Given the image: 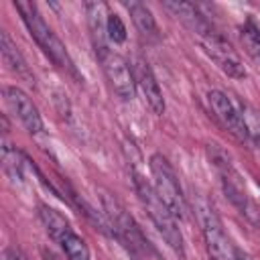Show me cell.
Returning <instances> with one entry per match:
<instances>
[{
	"mask_svg": "<svg viewBox=\"0 0 260 260\" xmlns=\"http://www.w3.org/2000/svg\"><path fill=\"white\" fill-rule=\"evenodd\" d=\"M201 45H203V49H205V53L215 61V65L225 73V75H230V77H234V79H244L248 73H246V67H244V63H242V59H240V55L232 49V45L225 41V39H221L219 35H215V32H207V35H203L201 37Z\"/></svg>",
	"mask_w": 260,
	"mask_h": 260,
	"instance_id": "8992f818",
	"label": "cell"
},
{
	"mask_svg": "<svg viewBox=\"0 0 260 260\" xmlns=\"http://www.w3.org/2000/svg\"><path fill=\"white\" fill-rule=\"evenodd\" d=\"M240 116H242V122L246 126L248 140L260 144V112H256L250 106H240Z\"/></svg>",
	"mask_w": 260,
	"mask_h": 260,
	"instance_id": "ac0fdd59",
	"label": "cell"
},
{
	"mask_svg": "<svg viewBox=\"0 0 260 260\" xmlns=\"http://www.w3.org/2000/svg\"><path fill=\"white\" fill-rule=\"evenodd\" d=\"M16 8L18 12L22 14V20L24 24L28 26L32 39L41 45V49L45 51V55L59 67L63 69H73V63L63 47V43L59 41V37L49 28V24L43 20L41 12L37 10V6L32 2H16Z\"/></svg>",
	"mask_w": 260,
	"mask_h": 260,
	"instance_id": "7a4b0ae2",
	"label": "cell"
},
{
	"mask_svg": "<svg viewBox=\"0 0 260 260\" xmlns=\"http://www.w3.org/2000/svg\"><path fill=\"white\" fill-rule=\"evenodd\" d=\"M165 6H167L179 20H183L189 28H193L199 37H203V35L209 32V26H207L205 18H203L201 12L195 8V4H189V2H165Z\"/></svg>",
	"mask_w": 260,
	"mask_h": 260,
	"instance_id": "4fadbf2b",
	"label": "cell"
},
{
	"mask_svg": "<svg viewBox=\"0 0 260 260\" xmlns=\"http://www.w3.org/2000/svg\"><path fill=\"white\" fill-rule=\"evenodd\" d=\"M207 100H209V106L215 114V118L238 138V140H248V134H246V126L242 122V116H240V106L234 104L230 100V95H225L223 91L219 89H213L207 93Z\"/></svg>",
	"mask_w": 260,
	"mask_h": 260,
	"instance_id": "ba28073f",
	"label": "cell"
},
{
	"mask_svg": "<svg viewBox=\"0 0 260 260\" xmlns=\"http://www.w3.org/2000/svg\"><path fill=\"white\" fill-rule=\"evenodd\" d=\"M102 69L112 85V89L116 91L118 98H122L124 102L134 98V71L130 69V65L126 63L124 57H120L118 53H106L102 59Z\"/></svg>",
	"mask_w": 260,
	"mask_h": 260,
	"instance_id": "52a82bcc",
	"label": "cell"
},
{
	"mask_svg": "<svg viewBox=\"0 0 260 260\" xmlns=\"http://www.w3.org/2000/svg\"><path fill=\"white\" fill-rule=\"evenodd\" d=\"M150 173H152V187L156 191V195L160 197V201L169 207V211L177 217L183 219L185 217V197L179 185V179L173 171V167L169 165V160L162 154H152L150 156Z\"/></svg>",
	"mask_w": 260,
	"mask_h": 260,
	"instance_id": "3957f363",
	"label": "cell"
},
{
	"mask_svg": "<svg viewBox=\"0 0 260 260\" xmlns=\"http://www.w3.org/2000/svg\"><path fill=\"white\" fill-rule=\"evenodd\" d=\"M61 248L67 256V260H89V248L83 242V238H79L77 234H67L61 240Z\"/></svg>",
	"mask_w": 260,
	"mask_h": 260,
	"instance_id": "2e32d148",
	"label": "cell"
},
{
	"mask_svg": "<svg viewBox=\"0 0 260 260\" xmlns=\"http://www.w3.org/2000/svg\"><path fill=\"white\" fill-rule=\"evenodd\" d=\"M102 205L104 211L110 219V223L114 225V232L118 234V238L132 250V252H144L146 250V240L140 232V228L136 225L134 217L124 209V205L110 193H102Z\"/></svg>",
	"mask_w": 260,
	"mask_h": 260,
	"instance_id": "5b68a950",
	"label": "cell"
},
{
	"mask_svg": "<svg viewBox=\"0 0 260 260\" xmlns=\"http://www.w3.org/2000/svg\"><path fill=\"white\" fill-rule=\"evenodd\" d=\"M87 20H89V30H91V41L95 47L98 57L102 59L106 53H110L108 49V30H106V22H108V12L106 6L102 2H89L87 6Z\"/></svg>",
	"mask_w": 260,
	"mask_h": 260,
	"instance_id": "8fae6325",
	"label": "cell"
},
{
	"mask_svg": "<svg viewBox=\"0 0 260 260\" xmlns=\"http://www.w3.org/2000/svg\"><path fill=\"white\" fill-rule=\"evenodd\" d=\"M0 51H2L4 63L10 67V71H14L18 77L26 79L28 83H32V81H35V77H32V73H30V69H28L26 61L22 59L20 51L16 49V45L10 41L8 32H0Z\"/></svg>",
	"mask_w": 260,
	"mask_h": 260,
	"instance_id": "7c38bea8",
	"label": "cell"
},
{
	"mask_svg": "<svg viewBox=\"0 0 260 260\" xmlns=\"http://www.w3.org/2000/svg\"><path fill=\"white\" fill-rule=\"evenodd\" d=\"M134 187H136V193H138L140 203L144 205V209H146L148 217L152 219V223L156 225L158 234L173 248V252L179 254V258H183L185 256V246H183V236H181L177 217L160 201V197L156 195L152 183H148L140 173H134Z\"/></svg>",
	"mask_w": 260,
	"mask_h": 260,
	"instance_id": "6da1fadb",
	"label": "cell"
},
{
	"mask_svg": "<svg viewBox=\"0 0 260 260\" xmlns=\"http://www.w3.org/2000/svg\"><path fill=\"white\" fill-rule=\"evenodd\" d=\"M128 12H130V16H132V22L136 24V28H138L144 37H150V39H156V37H158L156 20H154L152 12H150L142 2H130V4H128Z\"/></svg>",
	"mask_w": 260,
	"mask_h": 260,
	"instance_id": "9a60e30c",
	"label": "cell"
},
{
	"mask_svg": "<svg viewBox=\"0 0 260 260\" xmlns=\"http://www.w3.org/2000/svg\"><path fill=\"white\" fill-rule=\"evenodd\" d=\"M236 260H254V258H252V256H248V254L238 252V254H236Z\"/></svg>",
	"mask_w": 260,
	"mask_h": 260,
	"instance_id": "44dd1931",
	"label": "cell"
},
{
	"mask_svg": "<svg viewBox=\"0 0 260 260\" xmlns=\"http://www.w3.org/2000/svg\"><path fill=\"white\" fill-rule=\"evenodd\" d=\"M106 30H108V39L112 43H124L128 32H126V24L122 22V18L116 12H108V22H106Z\"/></svg>",
	"mask_w": 260,
	"mask_h": 260,
	"instance_id": "d6986e66",
	"label": "cell"
},
{
	"mask_svg": "<svg viewBox=\"0 0 260 260\" xmlns=\"http://www.w3.org/2000/svg\"><path fill=\"white\" fill-rule=\"evenodd\" d=\"M195 211H197V217H199V223L203 230V238H205V246H207L209 256L213 260H236L238 252H236L232 240L228 238L223 223L217 217L215 209L205 199H199L195 205Z\"/></svg>",
	"mask_w": 260,
	"mask_h": 260,
	"instance_id": "277c9868",
	"label": "cell"
},
{
	"mask_svg": "<svg viewBox=\"0 0 260 260\" xmlns=\"http://www.w3.org/2000/svg\"><path fill=\"white\" fill-rule=\"evenodd\" d=\"M0 260H18V256H16L14 250H8V248H6V250L2 252V256H0Z\"/></svg>",
	"mask_w": 260,
	"mask_h": 260,
	"instance_id": "ffe728a7",
	"label": "cell"
},
{
	"mask_svg": "<svg viewBox=\"0 0 260 260\" xmlns=\"http://www.w3.org/2000/svg\"><path fill=\"white\" fill-rule=\"evenodd\" d=\"M39 217H41L45 230L49 232V236H51L55 242H59V244H61V240H63L67 234H71L69 221H67L59 211H55L53 207L41 205V207H39Z\"/></svg>",
	"mask_w": 260,
	"mask_h": 260,
	"instance_id": "5bb4252c",
	"label": "cell"
},
{
	"mask_svg": "<svg viewBox=\"0 0 260 260\" xmlns=\"http://www.w3.org/2000/svg\"><path fill=\"white\" fill-rule=\"evenodd\" d=\"M132 71H134V81H136L138 89L142 91L146 106L156 116H160L165 112V98H162V91L158 87V81H156L152 69L148 67V63L144 59H136L132 65Z\"/></svg>",
	"mask_w": 260,
	"mask_h": 260,
	"instance_id": "30bf717a",
	"label": "cell"
},
{
	"mask_svg": "<svg viewBox=\"0 0 260 260\" xmlns=\"http://www.w3.org/2000/svg\"><path fill=\"white\" fill-rule=\"evenodd\" d=\"M4 98H6V104L12 110V114L22 122V126L30 134H37V132L43 130V120H41V114H39L37 106L32 104V100L20 87L6 85L4 87Z\"/></svg>",
	"mask_w": 260,
	"mask_h": 260,
	"instance_id": "9c48e42d",
	"label": "cell"
},
{
	"mask_svg": "<svg viewBox=\"0 0 260 260\" xmlns=\"http://www.w3.org/2000/svg\"><path fill=\"white\" fill-rule=\"evenodd\" d=\"M240 41H242L246 53L260 65V30L246 24L240 28Z\"/></svg>",
	"mask_w": 260,
	"mask_h": 260,
	"instance_id": "e0dca14e",
	"label": "cell"
}]
</instances>
